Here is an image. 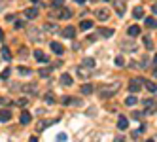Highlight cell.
Instances as JSON below:
<instances>
[{
    "instance_id": "cell-31",
    "label": "cell",
    "mask_w": 157,
    "mask_h": 142,
    "mask_svg": "<svg viewBox=\"0 0 157 142\" xmlns=\"http://www.w3.org/2000/svg\"><path fill=\"white\" fill-rule=\"evenodd\" d=\"M46 102H48V104H53V102H55L53 93H48V95H46Z\"/></svg>"
},
{
    "instance_id": "cell-51",
    "label": "cell",
    "mask_w": 157,
    "mask_h": 142,
    "mask_svg": "<svg viewBox=\"0 0 157 142\" xmlns=\"http://www.w3.org/2000/svg\"><path fill=\"white\" fill-rule=\"evenodd\" d=\"M146 142H153V140H146Z\"/></svg>"
},
{
    "instance_id": "cell-13",
    "label": "cell",
    "mask_w": 157,
    "mask_h": 142,
    "mask_svg": "<svg viewBox=\"0 0 157 142\" xmlns=\"http://www.w3.org/2000/svg\"><path fill=\"white\" fill-rule=\"evenodd\" d=\"M19 121L23 123V125H29V123L32 121V116H30L29 112H21V117H19Z\"/></svg>"
},
{
    "instance_id": "cell-30",
    "label": "cell",
    "mask_w": 157,
    "mask_h": 142,
    "mask_svg": "<svg viewBox=\"0 0 157 142\" xmlns=\"http://www.w3.org/2000/svg\"><path fill=\"white\" fill-rule=\"evenodd\" d=\"M144 44H146V48H148V49H151V48H153V42H151V38H150V36H144Z\"/></svg>"
},
{
    "instance_id": "cell-45",
    "label": "cell",
    "mask_w": 157,
    "mask_h": 142,
    "mask_svg": "<svg viewBox=\"0 0 157 142\" xmlns=\"http://www.w3.org/2000/svg\"><path fill=\"white\" fill-rule=\"evenodd\" d=\"M2 8H4V0H0V12H2Z\"/></svg>"
},
{
    "instance_id": "cell-24",
    "label": "cell",
    "mask_w": 157,
    "mask_h": 142,
    "mask_svg": "<svg viewBox=\"0 0 157 142\" xmlns=\"http://www.w3.org/2000/svg\"><path fill=\"white\" fill-rule=\"evenodd\" d=\"M146 25L151 27V29H157V19H153V17H146Z\"/></svg>"
},
{
    "instance_id": "cell-37",
    "label": "cell",
    "mask_w": 157,
    "mask_h": 142,
    "mask_svg": "<svg viewBox=\"0 0 157 142\" xmlns=\"http://www.w3.org/2000/svg\"><path fill=\"white\" fill-rule=\"evenodd\" d=\"M23 27H25L23 21H17V23H15V29H23Z\"/></svg>"
},
{
    "instance_id": "cell-20",
    "label": "cell",
    "mask_w": 157,
    "mask_h": 142,
    "mask_svg": "<svg viewBox=\"0 0 157 142\" xmlns=\"http://www.w3.org/2000/svg\"><path fill=\"white\" fill-rule=\"evenodd\" d=\"M144 85H146V89H148L150 93H155L157 91V85L153 82H148V80H144Z\"/></svg>"
},
{
    "instance_id": "cell-3",
    "label": "cell",
    "mask_w": 157,
    "mask_h": 142,
    "mask_svg": "<svg viewBox=\"0 0 157 142\" xmlns=\"http://www.w3.org/2000/svg\"><path fill=\"white\" fill-rule=\"evenodd\" d=\"M142 83H144V80H140V78H132L131 83H129V91H131V93H136L138 89H142Z\"/></svg>"
},
{
    "instance_id": "cell-23",
    "label": "cell",
    "mask_w": 157,
    "mask_h": 142,
    "mask_svg": "<svg viewBox=\"0 0 157 142\" xmlns=\"http://www.w3.org/2000/svg\"><path fill=\"white\" fill-rule=\"evenodd\" d=\"M91 27H93V21H82V23H80V29L82 30H89Z\"/></svg>"
},
{
    "instance_id": "cell-49",
    "label": "cell",
    "mask_w": 157,
    "mask_h": 142,
    "mask_svg": "<svg viewBox=\"0 0 157 142\" xmlns=\"http://www.w3.org/2000/svg\"><path fill=\"white\" fill-rule=\"evenodd\" d=\"M153 76H155V78H157V70H153Z\"/></svg>"
},
{
    "instance_id": "cell-29",
    "label": "cell",
    "mask_w": 157,
    "mask_h": 142,
    "mask_svg": "<svg viewBox=\"0 0 157 142\" xmlns=\"http://www.w3.org/2000/svg\"><path fill=\"white\" fill-rule=\"evenodd\" d=\"M2 57H4L6 61H12V53H10L8 48H2Z\"/></svg>"
},
{
    "instance_id": "cell-42",
    "label": "cell",
    "mask_w": 157,
    "mask_h": 142,
    "mask_svg": "<svg viewBox=\"0 0 157 142\" xmlns=\"http://www.w3.org/2000/svg\"><path fill=\"white\" fill-rule=\"evenodd\" d=\"M32 4H34V6H44V4L40 2V0H32Z\"/></svg>"
},
{
    "instance_id": "cell-34",
    "label": "cell",
    "mask_w": 157,
    "mask_h": 142,
    "mask_svg": "<svg viewBox=\"0 0 157 142\" xmlns=\"http://www.w3.org/2000/svg\"><path fill=\"white\" fill-rule=\"evenodd\" d=\"M10 78V68H4V72H2V80H8Z\"/></svg>"
},
{
    "instance_id": "cell-9",
    "label": "cell",
    "mask_w": 157,
    "mask_h": 142,
    "mask_svg": "<svg viewBox=\"0 0 157 142\" xmlns=\"http://www.w3.org/2000/svg\"><path fill=\"white\" fill-rule=\"evenodd\" d=\"M129 127V119L125 117V116H119V119H117V129H121V131H125Z\"/></svg>"
},
{
    "instance_id": "cell-32",
    "label": "cell",
    "mask_w": 157,
    "mask_h": 142,
    "mask_svg": "<svg viewBox=\"0 0 157 142\" xmlns=\"http://www.w3.org/2000/svg\"><path fill=\"white\" fill-rule=\"evenodd\" d=\"M116 64H117V67H123V64H125V59H123L121 55H119V57H116Z\"/></svg>"
},
{
    "instance_id": "cell-33",
    "label": "cell",
    "mask_w": 157,
    "mask_h": 142,
    "mask_svg": "<svg viewBox=\"0 0 157 142\" xmlns=\"http://www.w3.org/2000/svg\"><path fill=\"white\" fill-rule=\"evenodd\" d=\"M78 74H80L82 78H87V76H89V72H87V70H83V67H82V68H78Z\"/></svg>"
},
{
    "instance_id": "cell-6",
    "label": "cell",
    "mask_w": 157,
    "mask_h": 142,
    "mask_svg": "<svg viewBox=\"0 0 157 142\" xmlns=\"http://www.w3.org/2000/svg\"><path fill=\"white\" fill-rule=\"evenodd\" d=\"M142 104H144V114H153V108H155V102H153V99H146V101H142Z\"/></svg>"
},
{
    "instance_id": "cell-22",
    "label": "cell",
    "mask_w": 157,
    "mask_h": 142,
    "mask_svg": "<svg viewBox=\"0 0 157 142\" xmlns=\"http://www.w3.org/2000/svg\"><path fill=\"white\" fill-rule=\"evenodd\" d=\"M138 34H140V27H136V25L129 27V36H138Z\"/></svg>"
},
{
    "instance_id": "cell-41",
    "label": "cell",
    "mask_w": 157,
    "mask_h": 142,
    "mask_svg": "<svg viewBox=\"0 0 157 142\" xmlns=\"http://www.w3.org/2000/svg\"><path fill=\"white\" fill-rule=\"evenodd\" d=\"M151 12H153V13H155V15H157V2H155V4H153V6H151Z\"/></svg>"
},
{
    "instance_id": "cell-38",
    "label": "cell",
    "mask_w": 157,
    "mask_h": 142,
    "mask_svg": "<svg viewBox=\"0 0 157 142\" xmlns=\"http://www.w3.org/2000/svg\"><path fill=\"white\" fill-rule=\"evenodd\" d=\"M70 102H72L70 97H64V99H63V104H70Z\"/></svg>"
},
{
    "instance_id": "cell-43",
    "label": "cell",
    "mask_w": 157,
    "mask_h": 142,
    "mask_svg": "<svg viewBox=\"0 0 157 142\" xmlns=\"http://www.w3.org/2000/svg\"><path fill=\"white\" fill-rule=\"evenodd\" d=\"M116 142H125V138H123V136H116Z\"/></svg>"
},
{
    "instance_id": "cell-10",
    "label": "cell",
    "mask_w": 157,
    "mask_h": 142,
    "mask_svg": "<svg viewBox=\"0 0 157 142\" xmlns=\"http://www.w3.org/2000/svg\"><path fill=\"white\" fill-rule=\"evenodd\" d=\"M108 15H110V12H108L106 8L97 10V19H98V21H106V19H108Z\"/></svg>"
},
{
    "instance_id": "cell-47",
    "label": "cell",
    "mask_w": 157,
    "mask_h": 142,
    "mask_svg": "<svg viewBox=\"0 0 157 142\" xmlns=\"http://www.w3.org/2000/svg\"><path fill=\"white\" fill-rule=\"evenodd\" d=\"M4 38V32H2V29H0V40H2Z\"/></svg>"
},
{
    "instance_id": "cell-35",
    "label": "cell",
    "mask_w": 157,
    "mask_h": 142,
    "mask_svg": "<svg viewBox=\"0 0 157 142\" xmlns=\"http://www.w3.org/2000/svg\"><path fill=\"white\" fill-rule=\"evenodd\" d=\"M63 140H66V135L64 133H59L57 135V142H63Z\"/></svg>"
},
{
    "instance_id": "cell-52",
    "label": "cell",
    "mask_w": 157,
    "mask_h": 142,
    "mask_svg": "<svg viewBox=\"0 0 157 142\" xmlns=\"http://www.w3.org/2000/svg\"><path fill=\"white\" fill-rule=\"evenodd\" d=\"M93 2H97V0H93Z\"/></svg>"
},
{
    "instance_id": "cell-12",
    "label": "cell",
    "mask_w": 157,
    "mask_h": 142,
    "mask_svg": "<svg viewBox=\"0 0 157 142\" xmlns=\"http://www.w3.org/2000/svg\"><path fill=\"white\" fill-rule=\"evenodd\" d=\"M25 17H27V19H36V17H38V10H36V8L25 10Z\"/></svg>"
},
{
    "instance_id": "cell-46",
    "label": "cell",
    "mask_w": 157,
    "mask_h": 142,
    "mask_svg": "<svg viewBox=\"0 0 157 142\" xmlns=\"http://www.w3.org/2000/svg\"><path fill=\"white\" fill-rule=\"evenodd\" d=\"M74 2H76V4H83V2H85V0H74Z\"/></svg>"
},
{
    "instance_id": "cell-28",
    "label": "cell",
    "mask_w": 157,
    "mask_h": 142,
    "mask_svg": "<svg viewBox=\"0 0 157 142\" xmlns=\"http://www.w3.org/2000/svg\"><path fill=\"white\" fill-rule=\"evenodd\" d=\"M136 102H138L136 97H127V99H125V104H127V106H134Z\"/></svg>"
},
{
    "instance_id": "cell-11",
    "label": "cell",
    "mask_w": 157,
    "mask_h": 142,
    "mask_svg": "<svg viewBox=\"0 0 157 142\" xmlns=\"http://www.w3.org/2000/svg\"><path fill=\"white\" fill-rule=\"evenodd\" d=\"M34 59H36V61H40V63H48V61H49V59H48V55H46L44 51H40V49H36V51H34Z\"/></svg>"
},
{
    "instance_id": "cell-16",
    "label": "cell",
    "mask_w": 157,
    "mask_h": 142,
    "mask_svg": "<svg viewBox=\"0 0 157 142\" xmlns=\"http://www.w3.org/2000/svg\"><path fill=\"white\" fill-rule=\"evenodd\" d=\"M132 15H134V19H142L144 17V8L136 6V8H134V12H132Z\"/></svg>"
},
{
    "instance_id": "cell-4",
    "label": "cell",
    "mask_w": 157,
    "mask_h": 142,
    "mask_svg": "<svg viewBox=\"0 0 157 142\" xmlns=\"http://www.w3.org/2000/svg\"><path fill=\"white\" fill-rule=\"evenodd\" d=\"M125 6H127V0H114V8H116L117 15L125 13Z\"/></svg>"
},
{
    "instance_id": "cell-2",
    "label": "cell",
    "mask_w": 157,
    "mask_h": 142,
    "mask_svg": "<svg viewBox=\"0 0 157 142\" xmlns=\"http://www.w3.org/2000/svg\"><path fill=\"white\" fill-rule=\"evenodd\" d=\"M51 15H53V17H59V19H70V17H72V12H70L66 6H63V8L57 10V12H53Z\"/></svg>"
},
{
    "instance_id": "cell-1",
    "label": "cell",
    "mask_w": 157,
    "mask_h": 142,
    "mask_svg": "<svg viewBox=\"0 0 157 142\" xmlns=\"http://www.w3.org/2000/svg\"><path fill=\"white\" fill-rule=\"evenodd\" d=\"M119 87H121V83H119V82H114V83H110V85L100 87V89H98V95L102 97V99H110V97H114V95L119 91Z\"/></svg>"
},
{
    "instance_id": "cell-8",
    "label": "cell",
    "mask_w": 157,
    "mask_h": 142,
    "mask_svg": "<svg viewBox=\"0 0 157 142\" xmlns=\"http://www.w3.org/2000/svg\"><path fill=\"white\" fill-rule=\"evenodd\" d=\"M49 46H51V51H53V53H57V55H63V53H64L63 44H59V42H51Z\"/></svg>"
},
{
    "instance_id": "cell-25",
    "label": "cell",
    "mask_w": 157,
    "mask_h": 142,
    "mask_svg": "<svg viewBox=\"0 0 157 142\" xmlns=\"http://www.w3.org/2000/svg\"><path fill=\"white\" fill-rule=\"evenodd\" d=\"M55 121H57V119H53V121H40L36 129H38V131H44V129H46L48 125H51V123H55Z\"/></svg>"
},
{
    "instance_id": "cell-27",
    "label": "cell",
    "mask_w": 157,
    "mask_h": 142,
    "mask_svg": "<svg viewBox=\"0 0 157 142\" xmlns=\"http://www.w3.org/2000/svg\"><path fill=\"white\" fill-rule=\"evenodd\" d=\"M49 6H51L53 10H59V8H63V6H64V2H63V0H53Z\"/></svg>"
},
{
    "instance_id": "cell-21",
    "label": "cell",
    "mask_w": 157,
    "mask_h": 142,
    "mask_svg": "<svg viewBox=\"0 0 157 142\" xmlns=\"http://www.w3.org/2000/svg\"><path fill=\"white\" fill-rule=\"evenodd\" d=\"M51 70H53V67H46V68H40V70H38V74L42 76V78H48V76L51 74Z\"/></svg>"
},
{
    "instance_id": "cell-39",
    "label": "cell",
    "mask_w": 157,
    "mask_h": 142,
    "mask_svg": "<svg viewBox=\"0 0 157 142\" xmlns=\"http://www.w3.org/2000/svg\"><path fill=\"white\" fill-rule=\"evenodd\" d=\"M55 29H57V27L51 25V23H48V25H46V30H55Z\"/></svg>"
},
{
    "instance_id": "cell-26",
    "label": "cell",
    "mask_w": 157,
    "mask_h": 142,
    "mask_svg": "<svg viewBox=\"0 0 157 142\" xmlns=\"http://www.w3.org/2000/svg\"><path fill=\"white\" fill-rule=\"evenodd\" d=\"M17 72H19L21 76H29V74H32V70H30V68H27V67H19V68H17Z\"/></svg>"
},
{
    "instance_id": "cell-48",
    "label": "cell",
    "mask_w": 157,
    "mask_h": 142,
    "mask_svg": "<svg viewBox=\"0 0 157 142\" xmlns=\"http://www.w3.org/2000/svg\"><path fill=\"white\" fill-rule=\"evenodd\" d=\"M153 63H155V64H157V55H155V57H153Z\"/></svg>"
},
{
    "instance_id": "cell-7",
    "label": "cell",
    "mask_w": 157,
    "mask_h": 142,
    "mask_svg": "<svg viewBox=\"0 0 157 142\" xmlns=\"http://www.w3.org/2000/svg\"><path fill=\"white\" fill-rule=\"evenodd\" d=\"M21 91L30 93V95H36V91H38V85H36V83H27V85H23V87H21Z\"/></svg>"
},
{
    "instance_id": "cell-50",
    "label": "cell",
    "mask_w": 157,
    "mask_h": 142,
    "mask_svg": "<svg viewBox=\"0 0 157 142\" xmlns=\"http://www.w3.org/2000/svg\"><path fill=\"white\" fill-rule=\"evenodd\" d=\"M2 102H4V99H2V97H0V104H2Z\"/></svg>"
},
{
    "instance_id": "cell-18",
    "label": "cell",
    "mask_w": 157,
    "mask_h": 142,
    "mask_svg": "<svg viewBox=\"0 0 157 142\" xmlns=\"http://www.w3.org/2000/svg\"><path fill=\"white\" fill-rule=\"evenodd\" d=\"M61 83L63 85H72V76L70 74H63L61 76Z\"/></svg>"
},
{
    "instance_id": "cell-40",
    "label": "cell",
    "mask_w": 157,
    "mask_h": 142,
    "mask_svg": "<svg viewBox=\"0 0 157 142\" xmlns=\"http://www.w3.org/2000/svg\"><path fill=\"white\" fill-rule=\"evenodd\" d=\"M21 57H27V48H21Z\"/></svg>"
},
{
    "instance_id": "cell-44",
    "label": "cell",
    "mask_w": 157,
    "mask_h": 142,
    "mask_svg": "<svg viewBox=\"0 0 157 142\" xmlns=\"http://www.w3.org/2000/svg\"><path fill=\"white\" fill-rule=\"evenodd\" d=\"M29 142H38V138H36V136H30V138H29Z\"/></svg>"
},
{
    "instance_id": "cell-19",
    "label": "cell",
    "mask_w": 157,
    "mask_h": 142,
    "mask_svg": "<svg viewBox=\"0 0 157 142\" xmlns=\"http://www.w3.org/2000/svg\"><path fill=\"white\" fill-rule=\"evenodd\" d=\"M93 91H95V89H93L91 83H83V85H82V93H83V95H91Z\"/></svg>"
},
{
    "instance_id": "cell-17",
    "label": "cell",
    "mask_w": 157,
    "mask_h": 142,
    "mask_svg": "<svg viewBox=\"0 0 157 142\" xmlns=\"http://www.w3.org/2000/svg\"><path fill=\"white\" fill-rule=\"evenodd\" d=\"M12 119V112L10 110H2L0 112V121H10Z\"/></svg>"
},
{
    "instance_id": "cell-14",
    "label": "cell",
    "mask_w": 157,
    "mask_h": 142,
    "mask_svg": "<svg viewBox=\"0 0 157 142\" xmlns=\"http://www.w3.org/2000/svg\"><path fill=\"white\" fill-rule=\"evenodd\" d=\"M82 67H85V68L91 70V68L95 67V59H93V57H85V59L82 61Z\"/></svg>"
},
{
    "instance_id": "cell-15",
    "label": "cell",
    "mask_w": 157,
    "mask_h": 142,
    "mask_svg": "<svg viewBox=\"0 0 157 142\" xmlns=\"http://www.w3.org/2000/svg\"><path fill=\"white\" fill-rule=\"evenodd\" d=\"M63 34H64V36H66V38H74V34H76V29H74V27H70V25H68V27H66V29H64V30H63Z\"/></svg>"
},
{
    "instance_id": "cell-36",
    "label": "cell",
    "mask_w": 157,
    "mask_h": 142,
    "mask_svg": "<svg viewBox=\"0 0 157 142\" xmlns=\"http://www.w3.org/2000/svg\"><path fill=\"white\" fill-rule=\"evenodd\" d=\"M27 102H29V99H19V101H17L19 106H27Z\"/></svg>"
},
{
    "instance_id": "cell-5",
    "label": "cell",
    "mask_w": 157,
    "mask_h": 142,
    "mask_svg": "<svg viewBox=\"0 0 157 142\" xmlns=\"http://www.w3.org/2000/svg\"><path fill=\"white\" fill-rule=\"evenodd\" d=\"M97 34H98V36H102V38H110V36H114V29L98 27V29H97Z\"/></svg>"
}]
</instances>
